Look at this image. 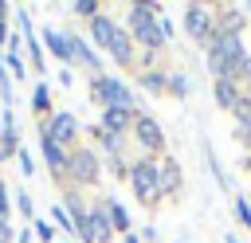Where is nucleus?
Here are the masks:
<instances>
[{
  "mask_svg": "<svg viewBox=\"0 0 251 243\" xmlns=\"http://www.w3.org/2000/svg\"><path fill=\"white\" fill-rule=\"evenodd\" d=\"M71 12H75V16H86V20H94V16L102 12V4H98V0H75V4H71Z\"/></svg>",
  "mask_w": 251,
  "mask_h": 243,
  "instance_id": "obj_28",
  "label": "nucleus"
},
{
  "mask_svg": "<svg viewBox=\"0 0 251 243\" xmlns=\"http://www.w3.org/2000/svg\"><path fill=\"white\" fill-rule=\"evenodd\" d=\"M90 102H98L102 110H137L129 82H122L114 74H94L90 78Z\"/></svg>",
  "mask_w": 251,
  "mask_h": 243,
  "instance_id": "obj_2",
  "label": "nucleus"
},
{
  "mask_svg": "<svg viewBox=\"0 0 251 243\" xmlns=\"http://www.w3.org/2000/svg\"><path fill=\"white\" fill-rule=\"evenodd\" d=\"M4 67H8V74L24 78V55H4Z\"/></svg>",
  "mask_w": 251,
  "mask_h": 243,
  "instance_id": "obj_34",
  "label": "nucleus"
},
{
  "mask_svg": "<svg viewBox=\"0 0 251 243\" xmlns=\"http://www.w3.org/2000/svg\"><path fill=\"white\" fill-rule=\"evenodd\" d=\"M98 176H102V157L90 145H78V149L67 153V180L71 184L90 188V184H98Z\"/></svg>",
  "mask_w": 251,
  "mask_h": 243,
  "instance_id": "obj_4",
  "label": "nucleus"
},
{
  "mask_svg": "<svg viewBox=\"0 0 251 243\" xmlns=\"http://www.w3.org/2000/svg\"><path fill=\"white\" fill-rule=\"evenodd\" d=\"M24 51L31 55V67L35 71H43V43H39V35L31 31V35H24Z\"/></svg>",
  "mask_w": 251,
  "mask_h": 243,
  "instance_id": "obj_23",
  "label": "nucleus"
},
{
  "mask_svg": "<svg viewBox=\"0 0 251 243\" xmlns=\"http://www.w3.org/2000/svg\"><path fill=\"white\" fill-rule=\"evenodd\" d=\"M243 16H247V20H251V4H243Z\"/></svg>",
  "mask_w": 251,
  "mask_h": 243,
  "instance_id": "obj_40",
  "label": "nucleus"
},
{
  "mask_svg": "<svg viewBox=\"0 0 251 243\" xmlns=\"http://www.w3.org/2000/svg\"><path fill=\"white\" fill-rule=\"evenodd\" d=\"M227 243H243V239H235V235H227Z\"/></svg>",
  "mask_w": 251,
  "mask_h": 243,
  "instance_id": "obj_41",
  "label": "nucleus"
},
{
  "mask_svg": "<svg viewBox=\"0 0 251 243\" xmlns=\"http://www.w3.org/2000/svg\"><path fill=\"white\" fill-rule=\"evenodd\" d=\"M212 98H216L224 110H235L239 98H243V86H239V82H227V78H216V82H212Z\"/></svg>",
  "mask_w": 251,
  "mask_h": 243,
  "instance_id": "obj_15",
  "label": "nucleus"
},
{
  "mask_svg": "<svg viewBox=\"0 0 251 243\" xmlns=\"http://www.w3.org/2000/svg\"><path fill=\"white\" fill-rule=\"evenodd\" d=\"M247 55V47H243V35H224V31H212V39H208V71H212V78H220L231 63H239Z\"/></svg>",
  "mask_w": 251,
  "mask_h": 243,
  "instance_id": "obj_3",
  "label": "nucleus"
},
{
  "mask_svg": "<svg viewBox=\"0 0 251 243\" xmlns=\"http://www.w3.org/2000/svg\"><path fill=\"white\" fill-rule=\"evenodd\" d=\"M114 227H110V216L102 204H90V216H86V227L78 235V243H110Z\"/></svg>",
  "mask_w": 251,
  "mask_h": 243,
  "instance_id": "obj_8",
  "label": "nucleus"
},
{
  "mask_svg": "<svg viewBox=\"0 0 251 243\" xmlns=\"http://www.w3.org/2000/svg\"><path fill=\"white\" fill-rule=\"evenodd\" d=\"M212 16H216V31H224V35H243V27H247L243 4H224V8H216Z\"/></svg>",
  "mask_w": 251,
  "mask_h": 243,
  "instance_id": "obj_9",
  "label": "nucleus"
},
{
  "mask_svg": "<svg viewBox=\"0 0 251 243\" xmlns=\"http://www.w3.org/2000/svg\"><path fill=\"white\" fill-rule=\"evenodd\" d=\"M39 153H43V161H47V169H51L55 176H67V149H63V145L39 137Z\"/></svg>",
  "mask_w": 251,
  "mask_h": 243,
  "instance_id": "obj_16",
  "label": "nucleus"
},
{
  "mask_svg": "<svg viewBox=\"0 0 251 243\" xmlns=\"http://www.w3.org/2000/svg\"><path fill=\"white\" fill-rule=\"evenodd\" d=\"M110 55H114V63L118 67H129L133 63V35L118 24V35H114V43H110Z\"/></svg>",
  "mask_w": 251,
  "mask_h": 243,
  "instance_id": "obj_17",
  "label": "nucleus"
},
{
  "mask_svg": "<svg viewBox=\"0 0 251 243\" xmlns=\"http://www.w3.org/2000/svg\"><path fill=\"white\" fill-rule=\"evenodd\" d=\"M231 208H235V219L251 231V200H247V196H235V204H231Z\"/></svg>",
  "mask_w": 251,
  "mask_h": 243,
  "instance_id": "obj_29",
  "label": "nucleus"
},
{
  "mask_svg": "<svg viewBox=\"0 0 251 243\" xmlns=\"http://www.w3.org/2000/svg\"><path fill=\"white\" fill-rule=\"evenodd\" d=\"M78 118L71 114V110H59V114H51V118H43L39 122V137H47V141H55V145H75V137H78Z\"/></svg>",
  "mask_w": 251,
  "mask_h": 243,
  "instance_id": "obj_5",
  "label": "nucleus"
},
{
  "mask_svg": "<svg viewBox=\"0 0 251 243\" xmlns=\"http://www.w3.org/2000/svg\"><path fill=\"white\" fill-rule=\"evenodd\" d=\"M169 94H176V98H188L192 94V82H188V74H169Z\"/></svg>",
  "mask_w": 251,
  "mask_h": 243,
  "instance_id": "obj_25",
  "label": "nucleus"
},
{
  "mask_svg": "<svg viewBox=\"0 0 251 243\" xmlns=\"http://www.w3.org/2000/svg\"><path fill=\"white\" fill-rule=\"evenodd\" d=\"M90 137L102 145L106 157H118V153H122V137H118V133H110V129H102V125H90Z\"/></svg>",
  "mask_w": 251,
  "mask_h": 243,
  "instance_id": "obj_19",
  "label": "nucleus"
},
{
  "mask_svg": "<svg viewBox=\"0 0 251 243\" xmlns=\"http://www.w3.org/2000/svg\"><path fill=\"white\" fill-rule=\"evenodd\" d=\"M0 43H8V20H0Z\"/></svg>",
  "mask_w": 251,
  "mask_h": 243,
  "instance_id": "obj_38",
  "label": "nucleus"
},
{
  "mask_svg": "<svg viewBox=\"0 0 251 243\" xmlns=\"http://www.w3.org/2000/svg\"><path fill=\"white\" fill-rule=\"evenodd\" d=\"M204 157H208V169H212V176H216V184L220 188H227V176H224V169H220V161H216V153L204 145Z\"/></svg>",
  "mask_w": 251,
  "mask_h": 243,
  "instance_id": "obj_31",
  "label": "nucleus"
},
{
  "mask_svg": "<svg viewBox=\"0 0 251 243\" xmlns=\"http://www.w3.org/2000/svg\"><path fill=\"white\" fill-rule=\"evenodd\" d=\"M51 219H55V227H63V235H75V223H71V212H67L63 204H55V208H51Z\"/></svg>",
  "mask_w": 251,
  "mask_h": 243,
  "instance_id": "obj_26",
  "label": "nucleus"
},
{
  "mask_svg": "<svg viewBox=\"0 0 251 243\" xmlns=\"http://www.w3.org/2000/svg\"><path fill=\"white\" fill-rule=\"evenodd\" d=\"M8 216H12V196H8V184L0 176V219H8Z\"/></svg>",
  "mask_w": 251,
  "mask_h": 243,
  "instance_id": "obj_35",
  "label": "nucleus"
},
{
  "mask_svg": "<svg viewBox=\"0 0 251 243\" xmlns=\"http://www.w3.org/2000/svg\"><path fill=\"white\" fill-rule=\"evenodd\" d=\"M133 141H137L145 153H161V149H165V133H161V125H157V118H153V114L137 110V122H133Z\"/></svg>",
  "mask_w": 251,
  "mask_h": 243,
  "instance_id": "obj_7",
  "label": "nucleus"
},
{
  "mask_svg": "<svg viewBox=\"0 0 251 243\" xmlns=\"http://www.w3.org/2000/svg\"><path fill=\"white\" fill-rule=\"evenodd\" d=\"M0 98H4V110H12V74L4 67V55H0Z\"/></svg>",
  "mask_w": 251,
  "mask_h": 243,
  "instance_id": "obj_27",
  "label": "nucleus"
},
{
  "mask_svg": "<svg viewBox=\"0 0 251 243\" xmlns=\"http://www.w3.org/2000/svg\"><path fill=\"white\" fill-rule=\"evenodd\" d=\"M133 122H137V110H102V118H98V125L118 137H126V129H133Z\"/></svg>",
  "mask_w": 251,
  "mask_h": 243,
  "instance_id": "obj_14",
  "label": "nucleus"
},
{
  "mask_svg": "<svg viewBox=\"0 0 251 243\" xmlns=\"http://www.w3.org/2000/svg\"><path fill=\"white\" fill-rule=\"evenodd\" d=\"M16 239V231H12V223L8 219H0V243H12Z\"/></svg>",
  "mask_w": 251,
  "mask_h": 243,
  "instance_id": "obj_36",
  "label": "nucleus"
},
{
  "mask_svg": "<svg viewBox=\"0 0 251 243\" xmlns=\"http://www.w3.org/2000/svg\"><path fill=\"white\" fill-rule=\"evenodd\" d=\"M31 110L51 118V90H47V82H35L31 86Z\"/></svg>",
  "mask_w": 251,
  "mask_h": 243,
  "instance_id": "obj_22",
  "label": "nucleus"
},
{
  "mask_svg": "<svg viewBox=\"0 0 251 243\" xmlns=\"http://www.w3.org/2000/svg\"><path fill=\"white\" fill-rule=\"evenodd\" d=\"M102 208H106V216H110V227L129 235V212H126V204H122V200H106Z\"/></svg>",
  "mask_w": 251,
  "mask_h": 243,
  "instance_id": "obj_20",
  "label": "nucleus"
},
{
  "mask_svg": "<svg viewBox=\"0 0 251 243\" xmlns=\"http://www.w3.org/2000/svg\"><path fill=\"white\" fill-rule=\"evenodd\" d=\"M231 114H235V125H243V129H251V102H247V98H239V106H235Z\"/></svg>",
  "mask_w": 251,
  "mask_h": 243,
  "instance_id": "obj_32",
  "label": "nucleus"
},
{
  "mask_svg": "<svg viewBox=\"0 0 251 243\" xmlns=\"http://www.w3.org/2000/svg\"><path fill=\"white\" fill-rule=\"evenodd\" d=\"M126 180H129V188H133L137 204H145V208H157V204L165 200V192H161V165H157L153 157L129 161V172H126Z\"/></svg>",
  "mask_w": 251,
  "mask_h": 243,
  "instance_id": "obj_1",
  "label": "nucleus"
},
{
  "mask_svg": "<svg viewBox=\"0 0 251 243\" xmlns=\"http://www.w3.org/2000/svg\"><path fill=\"white\" fill-rule=\"evenodd\" d=\"M63 243H71V239H63Z\"/></svg>",
  "mask_w": 251,
  "mask_h": 243,
  "instance_id": "obj_43",
  "label": "nucleus"
},
{
  "mask_svg": "<svg viewBox=\"0 0 251 243\" xmlns=\"http://www.w3.org/2000/svg\"><path fill=\"white\" fill-rule=\"evenodd\" d=\"M157 55H161V51H141V67H145V71H153V63H157Z\"/></svg>",
  "mask_w": 251,
  "mask_h": 243,
  "instance_id": "obj_37",
  "label": "nucleus"
},
{
  "mask_svg": "<svg viewBox=\"0 0 251 243\" xmlns=\"http://www.w3.org/2000/svg\"><path fill=\"white\" fill-rule=\"evenodd\" d=\"M31 227H35V239H39V243H51V239H55V223H47V219H35Z\"/></svg>",
  "mask_w": 251,
  "mask_h": 243,
  "instance_id": "obj_33",
  "label": "nucleus"
},
{
  "mask_svg": "<svg viewBox=\"0 0 251 243\" xmlns=\"http://www.w3.org/2000/svg\"><path fill=\"white\" fill-rule=\"evenodd\" d=\"M67 35H71V31H67ZM71 59H75V63H82L90 74H102V59L94 55V47H90L82 35H71Z\"/></svg>",
  "mask_w": 251,
  "mask_h": 243,
  "instance_id": "obj_13",
  "label": "nucleus"
},
{
  "mask_svg": "<svg viewBox=\"0 0 251 243\" xmlns=\"http://www.w3.org/2000/svg\"><path fill=\"white\" fill-rule=\"evenodd\" d=\"M161 165V192L165 196H176L180 192V165L173 161V157H165V161H157Z\"/></svg>",
  "mask_w": 251,
  "mask_h": 243,
  "instance_id": "obj_18",
  "label": "nucleus"
},
{
  "mask_svg": "<svg viewBox=\"0 0 251 243\" xmlns=\"http://www.w3.org/2000/svg\"><path fill=\"white\" fill-rule=\"evenodd\" d=\"M20 153V133H16V114L12 110H0V165L8 157Z\"/></svg>",
  "mask_w": 251,
  "mask_h": 243,
  "instance_id": "obj_10",
  "label": "nucleus"
},
{
  "mask_svg": "<svg viewBox=\"0 0 251 243\" xmlns=\"http://www.w3.org/2000/svg\"><path fill=\"white\" fill-rule=\"evenodd\" d=\"M137 82H141V90H149V94H165V90H169V74H165V71H145Z\"/></svg>",
  "mask_w": 251,
  "mask_h": 243,
  "instance_id": "obj_21",
  "label": "nucleus"
},
{
  "mask_svg": "<svg viewBox=\"0 0 251 243\" xmlns=\"http://www.w3.org/2000/svg\"><path fill=\"white\" fill-rule=\"evenodd\" d=\"M180 27H184V35H188V39L208 43V39H212V31H216V16H212V8H204V4H184Z\"/></svg>",
  "mask_w": 251,
  "mask_h": 243,
  "instance_id": "obj_6",
  "label": "nucleus"
},
{
  "mask_svg": "<svg viewBox=\"0 0 251 243\" xmlns=\"http://www.w3.org/2000/svg\"><path fill=\"white\" fill-rule=\"evenodd\" d=\"M16 161H20V172H24V176H35V157H31V149H27V145H20Z\"/></svg>",
  "mask_w": 251,
  "mask_h": 243,
  "instance_id": "obj_30",
  "label": "nucleus"
},
{
  "mask_svg": "<svg viewBox=\"0 0 251 243\" xmlns=\"http://www.w3.org/2000/svg\"><path fill=\"white\" fill-rule=\"evenodd\" d=\"M114 35H118V20L106 16V12H98V16L90 20V39H94V47H106V51H110Z\"/></svg>",
  "mask_w": 251,
  "mask_h": 243,
  "instance_id": "obj_12",
  "label": "nucleus"
},
{
  "mask_svg": "<svg viewBox=\"0 0 251 243\" xmlns=\"http://www.w3.org/2000/svg\"><path fill=\"white\" fill-rule=\"evenodd\" d=\"M39 43L63 63V67H71L75 59H71V35L67 31H59V27H43V35H39Z\"/></svg>",
  "mask_w": 251,
  "mask_h": 243,
  "instance_id": "obj_11",
  "label": "nucleus"
},
{
  "mask_svg": "<svg viewBox=\"0 0 251 243\" xmlns=\"http://www.w3.org/2000/svg\"><path fill=\"white\" fill-rule=\"evenodd\" d=\"M12 204H16V212H20V216H24L27 223H35V204H31V192H27V188H20Z\"/></svg>",
  "mask_w": 251,
  "mask_h": 243,
  "instance_id": "obj_24",
  "label": "nucleus"
},
{
  "mask_svg": "<svg viewBox=\"0 0 251 243\" xmlns=\"http://www.w3.org/2000/svg\"><path fill=\"white\" fill-rule=\"evenodd\" d=\"M122 243H141V235H126V239H122Z\"/></svg>",
  "mask_w": 251,
  "mask_h": 243,
  "instance_id": "obj_39",
  "label": "nucleus"
},
{
  "mask_svg": "<svg viewBox=\"0 0 251 243\" xmlns=\"http://www.w3.org/2000/svg\"><path fill=\"white\" fill-rule=\"evenodd\" d=\"M247 169H251V153H247Z\"/></svg>",
  "mask_w": 251,
  "mask_h": 243,
  "instance_id": "obj_42",
  "label": "nucleus"
}]
</instances>
